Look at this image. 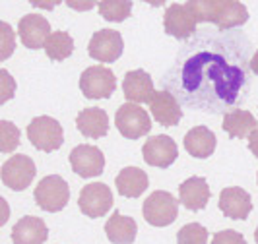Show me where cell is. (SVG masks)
<instances>
[{
    "label": "cell",
    "mask_w": 258,
    "mask_h": 244,
    "mask_svg": "<svg viewBox=\"0 0 258 244\" xmlns=\"http://www.w3.org/2000/svg\"><path fill=\"white\" fill-rule=\"evenodd\" d=\"M186 8L194 14L196 22H210L220 29L243 26L248 20L245 4L237 0H192L186 2Z\"/></svg>",
    "instance_id": "6da1fadb"
},
{
    "label": "cell",
    "mask_w": 258,
    "mask_h": 244,
    "mask_svg": "<svg viewBox=\"0 0 258 244\" xmlns=\"http://www.w3.org/2000/svg\"><path fill=\"white\" fill-rule=\"evenodd\" d=\"M27 138L39 151L51 153L62 145L64 132L58 120H54L51 116H37L27 124Z\"/></svg>",
    "instance_id": "7a4b0ae2"
},
{
    "label": "cell",
    "mask_w": 258,
    "mask_h": 244,
    "mask_svg": "<svg viewBox=\"0 0 258 244\" xmlns=\"http://www.w3.org/2000/svg\"><path fill=\"white\" fill-rule=\"evenodd\" d=\"M35 202L43 211L56 213L64 209L68 200H70V188L68 182L58 175H49L35 186Z\"/></svg>",
    "instance_id": "3957f363"
},
{
    "label": "cell",
    "mask_w": 258,
    "mask_h": 244,
    "mask_svg": "<svg viewBox=\"0 0 258 244\" xmlns=\"http://www.w3.org/2000/svg\"><path fill=\"white\" fill-rule=\"evenodd\" d=\"M115 124L126 140H138L152 130V118L140 105L124 103L116 111Z\"/></svg>",
    "instance_id": "277c9868"
},
{
    "label": "cell",
    "mask_w": 258,
    "mask_h": 244,
    "mask_svg": "<svg viewBox=\"0 0 258 244\" xmlns=\"http://www.w3.org/2000/svg\"><path fill=\"white\" fill-rule=\"evenodd\" d=\"M116 88L115 74L107 66H90L80 77V90L88 99H109Z\"/></svg>",
    "instance_id": "5b68a950"
},
{
    "label": "cell",
    "mask_w": 258,
    "mask_h": 244,
    "mask_svg": "<svg viewBox=\"0 0 258 244\" xmlns=\"http://www.w3.org/2000/svg\"><path fill=\"white\" fill-rule=\"evenodd\" d=\"M179 215V202L165 190H155L144 202V219L154 227H167Z\"/></svg>",
    "instance_id": "8992f818"
},
{
    "label": "cell",
    "mask_w": 258,
    "mask_h": 244,
    "mask_svg": "<svg viewBox=\"0 0 258 244\" xmlns=\"http://www.w3.org/2000/svg\"><path fill=\"white\" fill-rule=\"evenodd\" d=\"M35 175H37L35 163L27 155H12L0 171L4 186H8L10 190H16V192L26 190L31 184V180L35 179Z\"/></svg>",
    "instance_id": "52a82bcc"
},
{
    "label": "cell",
    "mask_w": 258,
    "mask_h": 244,
    "mask_svg": "<svg viewBox=\"0 0 258 244\" xmlns=\"http://www.w3.org/2000/svg\"><path fill=\"white\" fill-rule=\"evenodd\" d=\"M78 206H80V211L84 215H88V217H103L105 213H109V209L113 207V192L103 182L86 184L82 188V192H80Z\"/></svg>",
    "instance_id": "ba28073f"
},
{
    "label": "cell",
    "mask_w": 258,
    "mask_h": 244,
    "mask_svg": "<svg viewBox=\"0 0 258 244\" xmlns=\"http://www.w3.org/2000/svg\"><path fill=\"white\" fill-rule=\"evenodd\" d=\"M124 49V41L122 35L115 29H99L95 31L90 39L88 52L91 58H95L97 62H115L120 58Z\"/></svg>",
    "instance_id": "9c48e42d"
},
{
    "label": "cell",
    "mask_w": 258,
    "mask_h": 244,
    "mask_svg": "<svg viewBox=\"0 0 258 244\" xmlns=\"http://www.w3.org/2000/svg\"><path fill=\"white\" fill-rule=\"evenodd\" d=\"M70 165L72 171L82 179H93L99 177L105 169V155L99 147L82 143L76 145L70 153Z\"/></svg>",
    "instance_id": "30bf717a"
},
{
    "label": "cell",
    "mask_w": 258,
    "mask_h": 244,
    "mask_svg": "<svg viewBox=\"0 0 258 244\" xmlns=\"http://www.w3.org/2000/svg\"><path fill=\"white\" fill-rule=\"evenodd\" d=\"M51 33V24L47 22V18H43L39 14H27L18 24V35L22 39L24 47L33 49V51L45 49Z\"/></svg>",
    "instance_id": "8fae6325"
},
{
    "label": "cell",
    "mask_w": 258,
    "mask_h": 244,
    "mask_svg": "<svg viewBox=\"0 0 258 244\" xmlns=\"http://www.w3.org/2000/svg\"><path fill=\"white\" fill-rule=\"evenodd\" d=\"M144 161L152 167H159V169H167L171 167L175 161H177V155H179V149H177V143L175 140H171L169 136H152L148 138V141L144 143Z\"/></svg>",
    "instance_id": "7c38bea8"
},
{
    "label": "cell",
    "mask_w": 258,
    "mask_h": 244,
    "mask_svg": "<svg viewBox=\"0 0 258 244\" xmlns=\"http://www.w3.org/2000/svg\"><path fill=\"white\" fill-rule=\"evenodd\" d=\"M196 18L194 14L186 8V4H171L165 8V16H163V27L165 33L171 37L186 39L190 37L196 31Z\"/></svg>",
    "instance_id": "4fadbf2b"
},
{
    "label": "cell",
    "mask_w": 258,
    "mask_h": 244,
    "mask_svg": "<svg viewBox=\"0 0 258 244\" xmlns=\"http://www.w3.org/2000/svg\"><path fill=\"white\" fill-rule=\"evenodd\" d=\"M122 93L128 99V103H150L152 97L155 95L154 82H152L150 74L144 70H130L122 79Z\"/></svg>",
    "instance_id": "5bb4252c"
},
{
    "label": "cell",
    "mask_w": 258,
    "mask_h": 244,
    "mask_svg": "<svg viewBox=\"0 0 258 244\" xmlns=\"http://www.w3.org/2000/svg\"><path fill=\"white\" fill-rule=\"evenodd\" d=\"M220 209L225 217L229 219H246L252 211V200L250 194L239 188V186H229L223 188L220 194Z\"/></svg>",
    "instance_id": "9a60e30c"
},
{
    "label": "cell",
    "mask_w": 258,
    "mask_h": 244,
    "mask_svg": "<svg viewBox=\"0 0 258 244\" xmlns=\"http://www.w3.org/2000/svg\"><path fill=\"white\" fill-rule=\"evenodd\" d=\"M150 113L161 126H177L182 118L181 105L169 91H155L150 101Z\"/></svg>",
    "instance_id": "2e32d148"
},
{
    "label": "cell",
    "mask_w": 258,
    "mask_h": 244,
    "mask_svg": "<svg viewBox=\"0 0 258 244\" xmlns=\"http://www.w3.org/2000/svg\"><path fill=\"white\" fill-rule=\"evenodd\" d=\"M179 202L188 211H200L210 202V186L202 177H190L179 186Z\"/></svg>",
    "instance_id": "e0dca14e"
},
{
    "label": "cell",
    "mask_w": 258,
    "mask_h": 244,
    "mask_svg": "<svg viewBox=\"0 0 258 244\" xmlns=\"http://www.w3.org/2000/svg\"><path fill=\"white\" fill-rule=\"evenodd\" d=\"M49 236V229L45 221L33 215L22 217L12 229L14 244H45Z\"/></svg>",
    "instance_id": "ac0fdd59"
},
{
    "label": "cell",
    "mask_w": 258,
    "mask_h": 244,
    "mask_svg": "<svg viewBox=\"0 0 258 244\" xmlns=\"http://www.w3.org/2000/svg\"><path fill=\"white\" fill-rule=\"evenodd\" d=\"M76 126L82 136L99 140V138H103L105 134L109 132V116H107L103 109L90 107V109H84L78 115Z\"/></svg>",
    "instance_id": "d6986e66"
},
{
    "label": "cell",
    "mask_w": 258,
    "mask_h": 244,
    "mask_svg": "<svg viewBox=\"0 0 258 244\" xmlns=\"http://www.w3.org/2000/svg\"><path fill=\"white\" fill-rule=\"evenodd\" d=\"M138 225L128 215H122L120 211H115L109 221L105 223V234L109 242L113 244H132L136 240Z\"/></svg>",
    "instance_id": "ffe728a7"
},
{
    "label": "cell",
    "mask_w": 258,
    "mask_h": 244,
    "mask_svg": "<svg viewBox=\"0 0 258 244\" xmlns=\"http://www.w3.org/2000/svg\"><path fill=\"white\" fill-rule=\"evenodd\" d=\"M184 149L196 159H208L216 151V134L206 126H194L184 136Z\"/></svg>",
    "instance_id": "44dd1931"
},
{
    "label": "cell",
    "mask_w": 258,
    "mask_h": 244,
    "mask_svg": "<svg viewBox=\"0 0 258 244\" xmlns=\"http://www.w3.org/2000/svg\"><path fill=\"white\" fill-rule=\"evenodd\" d=\"M115 184L120 196H124V198H138V196H142L146 192L150 180H148V175L144 173L142 169L124 167L118 173Z\"/></svg>",
    "instance_id": "7402d4cb"
},
{
    "label": "cell",
    "mask_w": 258,
    "mask_h": 244,
    "mask_svg": "<svg viewBox=\"0 0 258 244\" xmlns=\"http://www.w3.org/2000/svg\"><path fill=\"white\" fill-rule=\"evenodd\" d=\"M256 128V118L250 115L248 111L235 109V111H231V113H227V115L223 116V130L231 138H248Z\"/></svg>",
    "instance_id": "603a6c76"
},
{
    "label": "cell",
    "mask_w": 258,
    "mask_h": 244,
    "mask_svg": "<svg viewBox=\"0 0 258 244\" xmlns=\"http://www.w3.org/2000/svg\"><path fill=\"white\" fill-rule=\"evenodd\" d=\"M45 52L54 62L66 60L74 52V39L66 31H52L47 45H45Z\"/></svg>",
    "instance_id": "cb8c5ba5"
},
{
    "label": "cell",
    "mask_w": 258,
    "mask_h": 244,
    "mask_svg": "<svg viewBox=\"0 0 258 244\" xmlns=\"http://www.w3.org/2000/svg\"><path fill=\"white\" fill-rule=\"evenodd\" d=\"M97 10L101 18L107 22H124L132 12V2H122V0H105L97 4Z\"/></svg>",
    "instance_id": "d4e9b609"
},
{
    "label": "cell",
    "mask_w": 258,
    "mask_h": 244,
    "mask_svg": "<svg viewBox=\"0 0 258 244\" xmlns=\"http://www.w3.org/2000/svg\"><path fill=\"white\" fill-rule=\"evenodd\" d=\"M20 145V130L10 120H0V151L12 153Z\"/></svg>",
    "instance_id": "484cf974"
},
{
    "label": "cell",
    "mask_w": 258,
    "mask_h": 244,
    "mask_svg": "<svg viewBox=\"0 0 258 244\" xmlns=\"http://www.w3.org/2000/svg\"><path fill=\"white\" fill-rule=\"evenodd\" d=\"M177 244H208V229L200 223H188L177 232Z\"/></svg>",
    "instance_id": "4316f807"
},
{
    "label": "cell",
    "mask_w": 258,
    "mask_h": 244,
    "mask_svg": "<svg viewBox=\"0 0 258 244\" xmlns=\"http://www.w3.org/2000/svg\"><path fill=\"white\" fill-rule=\"evenodd\" d=\"M16 47V35L6 22H0V60H6Z\"/></svg>",
    "instance_id": "83f0119b"
},
{
    "label": "cell",
    "mask_w": 258,
    "mask_h": 244,
    "mask_svg": "<svg viewBox=\"0 0 258 244\" xmlns=\"http://www.w3.org/2000/svg\"><path fill=\"white\" fill-rule=\"evenodd\" d=\"M16 93V82L8 70H0V103H6Z\"/></svg>",
    "instance_id": "f1b7e54d"
},
{
    "label": "cell",
    "mask_w": 258,
    "mask_h": 244,
    "mask_svg": "<svg viewBox=\"0 0 258 244\" xmlns=\"http://www.w3.org/2000/svg\"><path fill=\"white\" fill-rule=\"evenodd\" d=\"M212 244H246V240L241 232L233 231V229H225V231L214 234Z\"/></svg>",
    "instance_id": "f546056e"
},
{
    "label": "cell",
    "mask_w": 258,
    "mask_h": 244,
    "mask_svg": "<svg viewBox=\"0 0 258 244\" xmlns=\"http://www.w3.org/2000/svg\"><path fill=\"white\" fill-rule=\"evenodd\" d=\"M248 147H250V151L254 157H258V128L248 136Z\"/></svg>",
    "instance_id": "4dcf8cb0"
},
{
    "label": "cell",
    "mask_w": 258,
    "mask_h": 244,
    "mask_svg": "<svg viewBox=\"0 0 258 244\" xmlns=\"http://www.w3.org/2000/svg\"><path fill=\"white\" fill-rule=\"evenodd\" d=\"M68 6L70 8H74V10H88V8H93V4H74V2H68Z\"/></svg>",
    "instance_id": "1f68e13d"
},
{
    "label": "cell",
    "mask_w": 258,
    "mask_h": 244,
    "mask_svg": "<svg viewBox=\"0 0 258 244\" xmlns=\"http://www.w3.org/2000/svg\"><path fill=\"white\" fill-rule=\"evenodd\" d=\"M250 70L258 76V51L254 52V56H252V60H250Z\"/></svg>",
    "instance_id": "d6a6232c"
},
{
    "label": "cell",
    "mask_w": 258,
    "mask_h": 244,
    "mask_svg": "<svg viewBox=\"0 0 258 244\" xmlns=\"http://www.w3.org/2000/svg\"><path fill=\"white\" fill-rule=\"evenodd\" d=\"M254 240H256V244H258V227H256V231H254Z\"/></svg>",
    "instance_id": "836d02e7"
}]
</instances>
